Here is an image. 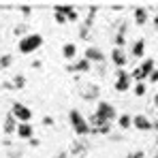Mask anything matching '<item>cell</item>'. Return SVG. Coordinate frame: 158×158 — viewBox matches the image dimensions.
Masks as SVG:
<instances>
[{
    "instance_id": "obj_23",
    "label": "cell",
    "mask_w": 158,
    "mask_h": 158,
    "mask_svg": "<svg viewBox=\"0 0 158 158\" xmlns=\"http://www.w3.org/2000/svg\"><path fill=\"white\" fill-rule=\"evenodd\" d=\"M115 45H118V47H120V49H122V47H124V45H126V39H124V36H122V34H115Z\"/></svg>"
},
{
    "instance_id": "obj_20",
    "label": "cell",
    "mask_w": 158,
    "mask_h": 158,
    "mask_svg": "<svg viewBox=\"0 0 158 158\" xmlns=\"http://www.w3.org/2000/svg\"><path fill=\"white\" fill-rule=\"evenodd\" d=\"M73 11V4H56L53 6V13H60V15H69Z\"/></svg>"
},
{
    "instance_id": "obj_4",
    "label": "cell",
    "mask_w": 158,
    "mask_h": 158,
    "mask_svg": "<svg viewBox=\"0 0 158 158\" xmlns=\"http://www.w3.org/2000/svg\"><path fill=\"white\" fill-rule=\"evenodd\" d=\"M11 115H13L15 120H19V122H30L32 111H30L26 105H22V103H13V105H11Z\"/></svg>"
},
{
    "instance_id": "obj_19",
    "label": "cell",
    "mask_w": 158,
    "mask_h": 158,
    "mask_svg": "<svg viewBox=\"0 0 158 158\" xmlns=\"http://www.w3.org/2000/svg\"><path fill=\"white\" fill-rule=\"evenodd\" d=\"M118 124H120V128H128V126H132V118L128 113H122L118 118Z\"/></svg>"
},
{
    "instance_id": "obj_11",
    "label": "cell",
    "mask_w": 158,
    "mask_h": 158,
    "mask_svg": "<svg viewBox=\"0 0 158 158\" xmlns=\"http://www.w3.org/2000/svg\"><path fill=\"white\" fill-rule=\"evenodd\" d=\"M17 135L22 137V139H32V135H34V131H32V126H30V122H19L17 124Z\"/></svg>"
},
{
    "instance_id": "obj_2",
    "label": "cell",
    "mask_w": 158,
    "mask_h": 158,
    "mask_svg": "<svg viewBox=\"0 0 158 158\" xmlns=\"http://www.w3.org/2000/svg\"><path fill=\"white\" fill-rule=\"evenodd\" d=\"M69 120H71V126H73V131L77 132V135H81V137H83V135H90V131H92V128H90V124L85 122V118L79 113L77 109H71Z\"/></svg>"
},
{
    "instance_id": "obj_17",
    "label": "cell",
    "mask_w": 158,
    "mask_h": 158,
    "mask_svg": "<svg viewBox=\"0 0 158 158\" xmlns=\"http://www.w3.org/2000/svg\"><path fill=\"white\" fill-rule=\"evenodd\" d=\"M132 56H135V58H141V56H143V52H145V41H143V39H139V41H135V45H132Z\"/></svg>"
},
{
    "instance_id": "obj_37",
    "label": "cell",
    "mask_w": 158,
    "mask_h": 158,
    "mask_svg": "<svg viewBox=\"0 0 158 158\" xmlns=\"http://www.w3.org/2000/svg\"><path fill=\"white\" fill-rule=\"evenodd\" d=\"M154 24H156V28H158V15H156V19H154Z\"/></svg>"
},
{
    "instance_id": "obj_9",
    "label": "cell",
    "mask_w": 158,
    "mask_h": 158,
    "mask_svg": "<svg viewBox=\"0 0 158 158\" xmlns=\"http://www.w3.org/2000/svg\"><path fill=\"white\" fill-rule=\"evenodd\" d=\"M85 60H88L90 64H92V62L103 64V62H105V56H103L101 49H96V47H88V49H85Z\"/></svg>"
},
{
    "instance_id": "obj_3",
    "label": "cell",
    "mask_w": 158,
    "mask_h": 158,
    "mask_svg": "<svg viewBox=\"0 0 158 158\" xmlns=\"http://www.w3.org/2000/svg\"><path fill=\"white\" fill-rule=\"evenodd\" d=\"M152 71H154V60H152V58H148L139 69H135V71H132L131 77H135L137 81H143V83H145V79L150 77V73H152Z\"/></svg>"
},
{
    "instance_id": "obj_29",
    "label": "cell",
    "mask_w": 158,
    "mask_h": 158,
    "mask_svg": "<svg viewBox=\"0 0 158 158\" xmlns=\"http://www.w3.org/2000/svg\"><path fill=\"white\" fill-rule=\"evenodd\" d=\"M28 143H30L32 148H36V145H39V139H36V137H32V139H28Z\"/></svg>"
},
{
    "instance_id": "obj_14",
    "label": "cell",
    "mask_w": 158,
    "mask_h": 158,
    "mask_svg": "<svg viewBox=\"0 0 158 158\" xmlns=\"http://www.w3.org/2000/svg\"><path fill=\"white\" fill-rule=\"evenodd\" d=\"M26 85V77L24 75H15L13 81H6L4 83V88H9V90H19V88H24Z\"/></svg>"
},
{
    "instance_id": "obj_5",
    "label": "cell",
    "mask_w": 158,
    "mask_h": 158,
    "mask_svg": "<svg viewBox=\"0 0 158 158\" xmlns=\"http://www.w3.org/2000/svg\"><path fill=\"white\" fill-rule=\"evenodd\" d=\"M96 115H101L105 122H113L115 120V109H113V105H109V103H105V101H101L98 103V107H96V111H94Z\"/></svg>"
},
{
    "instance_id": "obj_22",
    "label": "cell",
    "mask_w": 158,
    "mask_h": 158,
    "mask_svg": "<svg viewBox=\"0 0 158 158\" xmlns=\"http://www.w3.org/2000/svg\"><path fill=\"white\" fill-rule=\"evenodd\" d=\"M135 94H137V96H143V94H145V83H143V81H139V83L135 85Z\"/></svg>"
},
{
    "instance_id": "obj_33",
    "label": "cell",
    "mask_w": 158,
    "mask_h": 158,
    "mask_svg": "<svg viewBox=\"0 0 158 158\" xmlns=\"http://www.w3.org/2000/svg\"><path fill=\"white\" fill-rule=\"evenodd\" d=\"M111 9H113V11H122V9H124V4H113Z\"/></svg>"
},
{
    "instance_id": "obj_21",
    "label": "cell",
    "mask_w": 158,
    "mask_h": 158,
    "mask_svg": "<svg viewBox=\"0 0 158 158\" xmlns=\"http://www.w3.org/2000/svg\"><path fill=\"white\" fill-rule=\"evenodd\" d=\"M13 64V58H11V53H4V56H0V71L2 69H9Z\"/></svg>"
},
{
    "instance_id": "obj_35",
    "label": "cell",
    "mask_w": 158,
    "mask_h": 158,
    "mask_svg": "<svg viewBox=\"0 0 158 158\" xmlns=\"http://www.w3.org/2000/svg\"><path fill=\"white\" fill-rule=\"evenodd\" d=\"M152 128H154V131H158V122H152Z\"/></svg>"
},
{
    "instance_id": "obj_30",
    "label": "cell",
    "mask_w": 158,
    "mask_h": 158,
    "mask_svg": "<svg viewBox=\"0 0 158 158\" xmlns=\"http://www.w3.org/2000/svg\"><path fill=\"white\" fill-rule=\"evenodd\" d=\"M19 11H22V13H24V15H30V13H32V9H30V6H22V9H19Z\"/></svg>"
},
{
    "instance_id": "obj_39",
    "label": "cell",
    "mask_w": 158,
    "mask_h": 158,
    "mask_svg": "<svg viewBox=\"0 0 158 158\" xmlns=\"http://www.w3.org/2000/svg\"><path fill=\"white\" fill-rule=\"evenodd\" d=\"M156 143H158V141H156Z\"/></svg>"
},
{
    "instance_id": "obj_8",
    "label": "cell",
    "mask_w": 158,
    "mask_h": 158,
    "mask_svg": "<svg viewBox=\"0 0 158 158\" xmlns=\"http://www.w3.org/2000/svg\"><path fill=\"white\" fill-rule=\"evenodd\" d=\"M111 62L118 66V69H122V66H126V62H128V58H126V53L124 49H120V47H115L113 52H111Z\"/></svg>"
},
{
    "instance_id": "obj_1",
    "label": "cell",
    "mask_w": 158,
    "mask_h": 158,
    "mask_svg": "<svg viewBox=\"0 0 158 158\" xmlns=\"http://www.w3.org/2000/svg\"><path fill=\"white\" fill-rule=\"evenodd\" d=\"M41 45H43V36L36 34V32H32V34H26V36L19 39V45L17 47H19L22 53H32V52H36Z\"/></svg>"
},
{
    "instance_id": "obj_16",
    "label": "cell",
    "mask_w": 158,
    "mask_h": 158,
    "mask_svg": "<svg viewBox=\"0 0 158 158\" xmlns=\"http://www.w3.org/2000/svg\"><path fill=\"white\" fill-rule=\"evenodd\" d=\"M98 96V85H88L83 92H81V98H85V101H92V98H96Z\"/></svg>"
},
{
    "instance_id": "obj_10",
    "label": "cell",
    "mask_w": 158,
    "mask_h": 158,
    "mask_svg": "<svg viewBox=\"0 0 158 158\" xmlns=\"http://www.w3.org/2000/svg\"><path fill=\"white\" fill-rule=\"evenodd\" d=\"M88 143L85 141H75L73 145H71V156H75V158H83L85 154H88Z\"/></svg>"
},
{
    "instance_id": "obj_28",
    "label": "cell",
    "mask_w": 158,
    "mask_h": 158,
    "mask_svg": "<svg viewBox=\"0 0 158 158\" xmlns=\"http://www.w3.org/2000/svg\"><path fill=\"white\" fill-rule=\"evenodd\" d=\"M43 124H45V126H52V124H53V118H49V115H47V118H43Z\"/></svg>"
},
{
    "instance_id": "obj_31",
    "label": "cell",
    "mask_w": 158,
    "mask_h": 158,
    "mask_svg": "<svg viewBox=\"0 0 158 158\" xmlns=\"http://www.w3.org/2000/svg\"><path fill=\"white\" fill-rule=\"evenodd\" d=\"M26 32V26H17L15 28V34H24Z\"/></svg>"
},
{
    "instance_id": "obj_15",
    "label": "cell",
    "mask_w": 158,
    "mask_h": 158,
    "mask_svg": "<svg viewBox=\"0 0 158 158\" xmlns=\"http://www.w3.org/2000/svg\"><path fill=\"white\" fill-rule=\"evenodd\" d=\"M148 22V11H145V6H137L135 9V24L137 26H143Z\"/></svg>"
},
{
    "instance_id": "obj_18",
    "label": "cell",
    "mask_w": 158,
    "mask_h": 158,
    "mask_svg": "<svg viewBox=\"0 0 158 158\" xmlns=\"http://www.w3.org/2000/svg\"><path fill=\"white\" fill-rule=\"evenodd\" d=\"M62 56H64V58H75V56H77V45H75V43H66V45L62 47Z\"/></svg>"
},
{
    "instance_id": "obj_26",
    "label": "cell",
    "mask_w": 158,
    "mask_h": 158,
    "mask_svg": "<svg viewBox=\"0 0 158 158\" xmlns=\"http://www.w3.org/2000/svg\"><path fill=\"white\" fill-rule=\"evenodd\" d=\"M53 17H56V22H58V24H66V15H60V13H53Z\"/></svg>"
},
{
    "instance_id": "obj_27",
    "label": "cell",
    "mask_w": 158,
    "mask_h": 158,
    "mask_svg": "<svg viewBox=\"0 0 158 158\" xmlns=\"http://www.w3.org/2000/svg\"><path fill=\"white\" fill-rule=\"evenodd\" d=\"M143 156H145V154H143L141 150H137V152H131V154H128L126 158H143Z\"/></svg>"
},
{
    "instance_id": "obj_24",
    "label": "cell",
    "mask_w": 158,
    "mask_h": 158,
    "mask_svg": "<svg viewBox=\"0 0 158 158\" xmlns=\"http://www.w3.org/2000/svg\"><path fill=\"white\" fill-rule=\"evenodd\" d=\"M77 19H79V13L75 11V9H73V11L66 15V22H77Z\"/></svg>"
},
{
    "instance_id": "obj_25",
    "label": "cell",
    "mask_w": 158,
    "mask_h": 158,
    "mask_svg": "<svg viewBox=\"0 0 158 158\" xmlns=\"http://www.w3.org/2000/svg\"><path fill=\"white\" fill-rule=\"evenodd\" d=\"M150 81H152V83H158V69H154V71H152V73H150Z\"/></svg>"
},
{
    "instance_id": "obj_6",
    "label": "cell",
    "mask_w": 158,
    "mask_h": 158,
    "mask_svg": "<svg viewBox=\"0 0 158 158\" xmlns=\"http://www.w3.org/2000/svg\"><path fill=\"white\" fill-rule=\"evenodd\" d=\"M115 75H118V81H115V90H118V92H128V88H131V75H128L124 69H120Z\"/></svg>"
},
{
    "instance_id": "obj_12",
    "label": "cell",
    "mask_w": 158,
    "mask_h": 158,
    "mask_svg": "<svg viewBox=\"0 0 158 158\" xmlns=\"http://www.w3.org/2000/svg\"><path fill=\"white\" fill-rule=\"evenodd\" d=\"M17 131V122H15V118L11 115V113H6V118H4V126H2V132L4 135H11V132Z\"/></svg>"
},
{
    "instance_id": "obj_34",
    "label": "cell",
    "mask_w": 158,
    "mask_h": 158,
    "mask_svg": "<svg viewBox=\"0 0 158 158\" xmlns=\"http://www.w3.org/2000/svg\"><path fill=\"white\" fill-rule=\"evenodd\" d=\"M66 156H69L66 152H60V154H56V158H66Z\"/></svg>"
},
{
    "instance_id": "obj_7",
    "label": "cell",
    "mask_w": 158,
    "mask_h": 158,
    "mask_svg": "<svg viewBox=\"0 0 158 158\" xmlns=\"http://www.w3.org/2000/svg\"><path fill=\"white\" fill-rule=\"evenodd\" d=\"M132 126H135L137 131H152V120H150L148 115L139 113V115L132 118Z\"/></svg>"
},
{
    "instance_id": "obj_32",
    "label": "cell",
    "mask_w": 158,
    "mask_h": 158,
    "mask_svg": "<svg viewBox=\"0 0 158 158\" xmlns=\"http://www.w3.org/2000/svg\"><path fill=\"white\" fill-rule=\"evenodd\" d=\"M118 34H122V36L126 34V24H122V26H120V30H118Z\"/></svg>"
},
{
    "instance_id": "obj_36",
    "label": "cell",
    "mask_w": 158,
    "mask_h": 158,
    "mask_svg": "<svg viewBox=\"0 0 158 158\" xmlns=\"http://www.w3.org/2000/svg\"><path fill=\"white\" fill-rule=\"evenodd\" d=\"M154 105H156V109H158V94L154 96Z\"/></svg>"
},
{
    "instance_id": "obj_38",
    "label": "cell",
    "mask_w": 158,
    "mask_h": 158,
    "mask_svg": "<svg viewBox=\"0 0 158 158\" xmlns=\"http://www.w3.org/2000/svg\"><path fill=\"white\" fill-rule=\"evenodd\" d=\"M154 158H158V154H156V156H154Z\"/></svg>"
},
{
    "instance_id": "obj_13",
    "label": "cell",
    "mask_w": 158,
    "mask_h": 158,
    "mask_svg": "<svg viewBox=\"0 0 158 158\" xmlns=\"http://www.w3.org/2000/svg\"><path fill=\"white\" fill-rule=\"evenodd\" d=\"M66 71H79V73H88L90 71V62L85 60V58H81L79 62H75V64H69L66 66Z\"/></svg>"
}]
</instances>
